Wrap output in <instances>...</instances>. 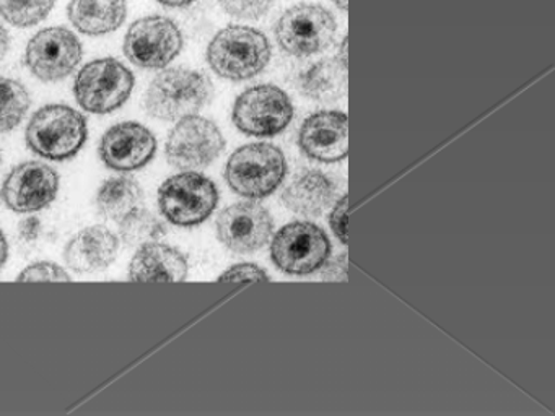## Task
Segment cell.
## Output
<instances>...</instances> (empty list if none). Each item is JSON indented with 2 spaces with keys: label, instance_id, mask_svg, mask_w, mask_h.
I'll use <instances>...</instances> for the list:
<instances>
[{
  "label": "cell",
  "instance_id": "1",
  "mask_svg": "<svg viewBox=\"0 0 555 416\" xmlns=\"http://www.w3.org/2000/svg\"><path fill=\"white\" fill-rule=\"evenodd\" d=\"M212 98V80L203 72L167 68L149 84L144 107L154 119L171 122L199 113Z\"/></svg>",
  "mask_w": 555,
  "mask_h": 416
},
{
  "label": "cell",
  "instance_id": "2",
  "mask_svg": "<svg viewBox=\"0 0 555 416\" xmlns=\"http://www.w3.org/2000/svg\"><path fill=\"white\" fill-rule=\"evenodd\" d=\"M271 57L268 36L251 26H227L214 36L207 48L210 68L232 81L249 80L261 74Z\"/></svg>",
  "mask_w": 555,
  "mask_h": 416
},
{
  "label": "cell",
  "instance_id": "3",
  "mask_svg": "<svg viewBox=\"0 0 555 416\" xmlns=\"http://www.w3.org/2000/svg\"><path fill=\"white\" fill-rule=\"evenodd\" d=\"M89 136L86 117L66 104H48L28 122L25 139L37 155L66 161L82 150Z\"/></svg>",
  "mask_w": 555,
  "mask_h": 416
},
{
  "label": "cell",
  "instance_id": "4",
  "mask_svg": "<svg viewBox=\"0 0 555 416\" xmlns=\"http://www.w3.org/2000/svg\"><path fill=\"white\" fill-rule=\"evenodd\" d=\"M287 174V159L272 143L242 146L230 156L225 168L227 184L246 198H264L274 194Z\"/></svg>",
  "mask_w": 555,
  "mask_h": 416
},
{
  "label": "cell",
  "instance_id": "5",
  "mask_svg": "<svg viewBox=\"0 0 555 416\" xmlns=\"http://www.w3.org/2000/svg\"><path fill=\"white\" fill-rule=\"evenodd\" d=\"M134 84V74L118 58H96L80 68L74 96L89 113L109 114L129 100Z\"/></svg>",
  "mask_w": 555,
  "mask_h": 416
},
{
  "label": "cell",
  "instance_id": "6",
  "mask_svg": "<svg viewBox=\"0 0 555 416\" xmlns=\"http://www.w3.org/2000/svg\"><path fill=\"white\" fill-rule=\"evenodd\" d=\"M219 204V188L212 179L196 171L171 176L158 188L162 214L177 226L204 223Z\"/></svg>",
  "mask_w": 555,
  "mask_h": 416
},
{
  "label": "cell",
  "instance_id": "7",
  "mask_svg": "<svg viewBox=\"0 0 555 416\" xmlns=\"http://www.w3.org/2000/svg\"><path fill=\"white\" fill-rule=\"evenodd\" d=\"M337 22L330 10L298 3L282 13L275 25L279 46L294 57H310L333 44Z\"/></svg>",
  "mask_w": 555,
  "mask_h": 416
},
{
  "label": "cell",
  "instance_id": "8",
  "mask_svg": "<svg viewBox=\"0 0 555 416\" xmlns=\"http://www.w3.org/2000/svg\"><path fill=\"white\" fill-rule=\"evenodd\" d=\"M331 240L323 227L310 221L285 224L271 244L274 265L287 275H311L330 260Z\"/></svg>",
  "mask_w": 555,
  "mask_h": 416
},
{
  "label": "cell",
  "instance_id": "9",
  "mask_svg": "<svg viewBox=\"0 0 555 416\" xmlns=\"http://www.w3.org/2000/svg\"><path fill=\"white\" fill-rule=\"evenodd\" d=\"M294 114V104L282 88L256 84L236 98L232 119L246 135L274 136L291 126Z\"/></svg>",
  "mask_w": 555,
  "mask_h": 416
},
{
  "label": "cell",
  "instance_id": "10",
  "mask_svg": "<svg viewBox=\"0 0 555 416\" xmlns=\"http://www.w3.org/2000/svg\"><path fill=\"white\" fill-rule=\"evenodd\" d=\"M183 35L173 20L162 15L144 16L129 26L125 36L126 57L147 70L165 68L180 55Z\"/></svg>",
  "mask_w": 555,
  "mask_h": 416
},
{
  "label": "cell",
  "instance_id": "11",
  "mask_svg": "<svg viewBox=\"0 0 555 416\" xmlns=\"http://www.w3.org/2000/svg\"><path fill=\"white\" fill-rule=\"evenodd\" d=\"M223 150L225 139L217 123L194 114L178 120L168 135L165 155L175 168L203 169L212 165Z\"/></svg>",
  "mask_w": 555,
  "mask_h": 416
},
{
  "label": "cell",
  "instance_id": "12",
  "mask_svg": "<svg viewBox=\"0 0 555 416\" xmlns=\"http://www.w3.org/2000/svg\"><path fill=\"white\" fill-rule=\"evenodd\" d=\"M82 61V42L63 26L41 29L28 41L25 64L41 81H60L69 77Z\"/></svg>",
  "mask_w": 555,
  "mask_h": 416
},
{
  "label": "cell",
  "instance_id": "13",
  "mask_svg": "<svg viewBox=\"0 0 555 416\" xmlns=\"http://www.w3.org/2000/svg\"><path fill=\"white\" fill-rule=\"evenodd\" d=\"M217 236L233 252L251 253L269 243L274 221L264 205L238 202L230 205L217 218Z\"/></svg>",
  "mask_w": 555,
  "mask_h": 416
},
{
  "label": "cell",
  "instance_id": "14",
  "mask_svg": "<svg viewBox=\"0 0 555 416\" xmlns=\"http://www.w3.org/2000/svg\"><path fill=\"white\" fill-rule=\"evenodd\" d=\"M60 191V176L41 161L22 162L12 169L2 185V200L17 213H34L54 202Z\"/></svg>",
  "mask_w": 555,
  "mask_h": 416
},
{
  "label": "cell",
  "instance_id": "15",
  "mask_svg": "<svg viewBox=\"0 0 555 416\" xmlns=\"http://www.w3.org/2000/svg\"><path fill=\"white\" fill-rule=\"evenodd\" d=\"M157 140L139 122H119L109 127L100 140L99 155L115 171H138L154 159Z\"/></svg>",
  "mask_w": 555,
  "mask_h": 416
},
{
  "label": "cell",
  "instance_id": "16",
  "mask_svg": "<svg viewBox=\"0 0 555 416\" xmlns=\"http://www.w3.org/2000/svg\"><path fill=\"white\" fill-rule=\"evenodd\" d=\"M298 145L308 158L321 162L343 161L349 152V126L340 110L311 114L298 133Z\"/></svg>",
  "mask_w": 555,
  "mask_h": 416
},
{
  "label": "cell",
  "instance_id": "17",
  "mask_svg": "<svg viewBox=\"0 0 555 416\" xmlns=\"http://www.w3.org/2000/svg\"><path fill=\"white\" fill-rule=\"evenodd\" d=\"M118 237L105 226H89L76 234L64 249L67 266L77 273L108 269L118 256Z\"/></svg>",
  "mask_w": 555,
  "mask_h": 416
},
{
  "label": "cell",
  "instance_id": "18",
  "mask_svg": "<svg viewBox=\"0 0 555 416\" xmlns=\"http://www.w3.org/2000/svg\"><path fill=\"white\" fill-rule=\"evenodd\" d=\"M188 259L177 247L147 244L139 247L129 265V280L139 283H178L188 276Z\"/></svg>",
  "mask_w": 555,
  "mask_h": 416
},
{
  "label": "cell",
  "instance_id": "19",
  "mask_svg": "<svg viewBox=\"0 0 555 416\" xmlns=\"http://www.w3.org/2000/svg\"><path fill=\"white\" fill-rule=\"evenodd\" d=\"M336 185L333 179L317 169H307L292 179L282 192V202L288 210L301 217L317 218L333 204Z\"/></svg>",
  "mask_w": 555,
  "mask_h": 416
},
{
  "label": "cell",
  "instance_id": "20",
  "mask_svg": "<svg viewBox=\"0 0 555 416\" xmlns=\"http://www.w3.org/2000/svg\"><path fill=\"white\" fill-rule=\"evenodd\" d=\"M67 16L83 35H109L126 22L128 3L126 0H70Z\"/></svg>",
  "mask_w": 555,
  "mask_h": 416
},
{
  "label": "cell",
  "instance_id": "21",
  "mask_svg": "<svg viewBox=\"0 0 555 416\" xmlns=\"http://www.w3.org/2000/svg\"><path fill=\"white\" fill-rule=\"evenodd\" d=\"M301 93L318 103H334L347 93V65L337 57L314 62L298 77Z\"/></svg>",
  "mask_w": 555,
  "mask_h": 416
},
{
  "label": "cell",
  "instance_id": "22",
  "mask_svg": "<svg viewBox=\"0 0 555 416\" xmlns=\"http://www.w3.org/2000/svg\"><path fill=\"white\" fill-rule=\"evenodd\" d=\"M142 197L144 194L135 179L119 176V178H112L103 182L99 194H96V208L108 220H121L126 214L139 208Z\"/></svg>",
  "mask_w": 555,
  "mask_h": 416
},
{
  "label": "cell",
  "instance_id": "23",
  "mask_svg": "<svg viewBox=\"0 0 555 416\" xmlns=\"http://www.w3.org/2000/svg\"><path fill=\"white\" fill-rule=\"evenodd\" d=\"M167 234V226L164 221L145 208H135L131 213L121 218L119 224V236L122 243L128 247L147 246L151 243H157Z\"/></svg>",
  "mask_w": 555,
  "mask_h": 416
},
{
  "label": "cell",
  "instance_id": "24",
  "mask_svg": "<svg viewBox=\"0 0 555 416\" xmlns=\"http://www.w3.org/2000/svg\"><path fill=\"white\" fill-rule=\"evenodd\" d=\"M31 98L21 81L0 77V133L14 130L30 109Z\"/></svg>",
  "mask_w": 555,
  "mask_h": 416
},
{
  "label": "cell",
  "instance_id": "25",
  "mask_svg": "<svg viewBox=\"0 0 555 416\" xmlns=\"http://www.w3.org/2000/svg\"><path fill=\"white\" fill-rule=\"evenodd\" d=\"M56 0H0V16L17 28H31L44 22Z\"/></svg>",
  "mask_w": 555,
  "mask_h": 416
},
{
  "label": "cell",
  "instance_id": "26",
  "mask_svg": "<svg viewBox=\"0 0 555 416\" xmlns=\"http://www.w3.org/2000/svg\"><path fill=\"white\" fill-rule=\"evenodd\" d=\"M18 282H70V275L57 263L37 262L18 275Z\"/></svg>",
  "mask_w": 555,
  "mask_h": 416
},
{
  "label": "cell",
  "instance_id": "27",
  "mask_svg": "<svg viewBox=\"0 0 555 416\" xmlns=\"http://www.w3.org/2000/svg\"><path fill=\"white\" fill-rule=\"evenodd\" d=\"M222 9L236 18L256 20L264 15L275 0H219Z\"/></svg>",
  "mask_w": 555,
  "mask_h": 416
},
{
  "label": "cell",
  "instance_id": "28",
  "mask_svg": "<svg viewBox=\"0 0 555 416\" xmlns=\"http://www.w3.org/2000/svg\"><path fill=\"white\" fill-rule=\"evenodd\" d=\"M269 275L256 263H238L219 276L220 283L269 282Z\"/></svg>",
  "mask_w": 555,
  "mask_h": 416
},
{
  "label": "cell",
  "instance_id": "29",
  "mask_svg": "<svg viewBox=\"0 0 555 416\" xmlns=\"http://www.w3.org/2000/svg\"><path fill=\"white\" fill-rule=\"evenodd\" d=\"M347 221H349V197L343 195L330 217L331 230L343 244H347Z\"/></svg>",
  "mask_w": 555,
  "mask_h": 416
},
{
  "label": "cell",
  "instance_id": "30",
  "mask_svg": "<svg viewBox=\"0 0 555 416\" xmlns=\"http://www.w3.org/2000/svg\"><path fill=\"white\" fill-rule=\"evenodd\" d=\"M41 230H43V226H41L40 218H25V220H22L21 223H18V243H21L24 247L31 246V244H35L38 239H40Z\"/></svg>",
  "mask_w": 555,
  "mask_h": 416
},
{
  "label": "cell",
  "instance_id": "31",
  "mask_svg": "<svg viewBox=\"0 0 555 416\" xmlns=\"http://www.w3.org/2000/svg\"><path fill=\"white\" fill-rule=\"evenodd\" d=\"M347 253H340L336 259L327 263L326 269L323 270L321 278L330 280V282H346L347 270H349V262H347Z\"/></svg>",
  "mask_w": 555,
  "mask_h": 416
},
{
  "label": "cell",
  "instance_id": "32",
  "mask_svg": "<svg viewBox=\"0 0 555 416\" xmlns=\"http://www.w3.org/2000/svg\"><path fill=\"white\" fill-rule=\"evenodd\" d=\"M9 46H11V36H9L8 29L0 25V61L8 54Z\"/></svg>",
  "mask_w": 555,
  "mask_h": 416
},
{
  "label": "cell",
  "instance_id": "33",
  "mask_svg": "<svg viewBox=\"0 0 555 416\" xmlns=\"http://www.w3.org/2000/svg\"><path fill=\"white\" fill-rule=\"evenodd\" d=\"M9 256V244L8 239H5L4 233L0 231V266L4 265L5 260H8Z\"/></svg>",
  "mask_w": 555,
  "mask_h": 416
},
{
  "label": "cell",
  "instance_id": "34",
  "mask_svg": "<svg viewBox=\"0 0 555 416\" xmlns=\"http://www.w3.org/2000/svg\"><path fill=\"white\" fill-rule=\"evenodd\" d=\"M157 2L165 6H173V9H178V6L191 5V3L196 2V0H157Z\"/></svg>",
  "mask_w": 555,
  "mask_h": 416
},
{
  "label": "cell",
  "instance_id": "35",
  "mask_svg": "<svg viewBox=\"0 0 555 416\" xmlns=\"http://www.w3.org/2000/svg\"><path fill=\"white\" fill-rule=\"evenodd\" d=\"M347 36H344L343 42H340L339 54H337V58L344 64L347 65Z\"/></svg>",
  "mask_w": 555,
  "mask_h": 416
},
{
  "label": "cell",
  "instance_id": "36",
  "mask_svg": "<svg viewBox=\"0 0 555 416\" xmlns=\"http://www.w3.org/2000/svg\"><path fill=\"white\" fill-rule=\"evenodd\" d=\"M336 3L337 9L343 10V12H347V6H349V0H333Z\"/></svg>",
  "mask_w": 555,
  "mask_h": 416
}]
</instances>
